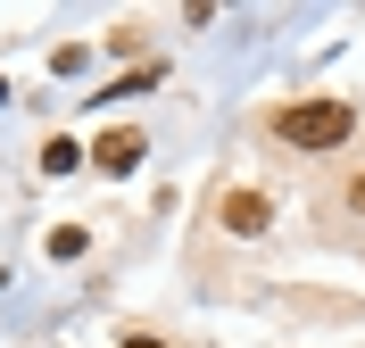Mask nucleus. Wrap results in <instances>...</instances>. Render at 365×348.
I'll use <instances>...</instances> for the list:
<instances>
[{"label": "nucleus", "mask_w": 365, "mask_h": 348, "mask_svg": "<svg viewBox=\"0 0 365 348\" xmlns=\"http://www.w3.org/2000/svg\"><path fill=\"white\" fill-rule=\"evenodd\" d=\"M133 158H141V133H133V125H116V133H100V149H91V166H100V174H125Z\"/></svg>", "instance_id": "nucleus-3"}, {"label": "nucleus", "mask_w": 365, "mask_h": 348, "mask_svg": "<svg viewBox=\"0 0 365 348\" xmlns=\"http://www.w3.org/2000/svg\"><path fill=\"white\" fill-rule=\"evenodd\" d=\"M75 166H83V149H75V141H50V149H42V174H75Z\"/></svg>", "instance_id": "nucleus-4"}, {"label": "nucleus", "mask_w": 365, "mask_h": 348, "mask_svg": "<svg viewBox=\"0 0 365 348\" xmlns=\"http://www.w3.org/2000/svg\"><path fill=\"white\" fill-rule=\"evenodd\" d=\"M216 224H225V232H241V241H250V232H266V224H274V208H266V199H257V191H225V208H216Z\"/></svg>", "instance_id": "nucleus-2"}, {"label": "nucleus", "mask_w": 365, "mask_h": 348, "mask_svg": "<svg viewBox=\"0 0 365 348\" xmlns=\"http://www.w3.org/2000/svg\"><path fill=\"white\" fill-rule=\"evenodd\" d=\"M349 133H357L349 100H291V108H274V141H291V149H341Z\"/></svg>", "instance_id": "nucleus-1"}, {"label": "nucleus", "mask_w": 365, "mask_h": 348, "mask_svg": "<svg viewBox=\"0 0 365 348\" xmlns=\"http://www.w3.org/2000/svg\"><path fill=\"white\" fill-rule=\"evenodd\" d=\"M125 348H166V340H125Z\"/></svg>", "instance_id": "nucleus-5"}]
</instances>
